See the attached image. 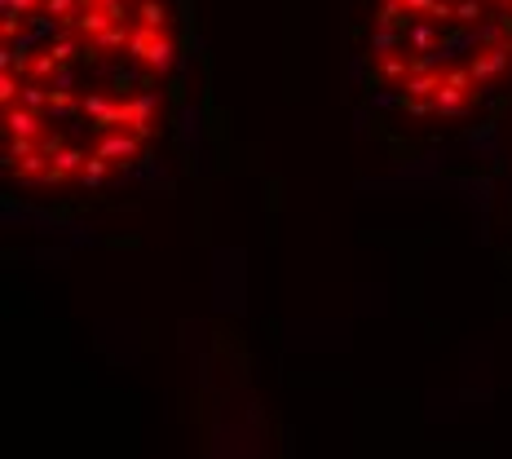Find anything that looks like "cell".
I'll list each match as a JSON object with an SVG mask.
<instances>
[{
    "label": "cell",
    "mask_w": 512,
    "mask_h": 459,
    "mask_svg": "<svg viewBox=\"0 0 512 459\" xmlns=\"http://www.w3.org/2000/svg\"><path fill=\"white\" fill-rule=\"evenodd\" d=\"M508 45H512V36H508Z\"/></svg>",
    "instance_id": "cell-19"
},
{
    "label": "cell",
    "mask_w": 512,
    "mask_h": 459,
    "mask_svg": "<svg viewBox=\"0 0 512 459\" xmlns=\"http://www.w3.org/2000/svg\"><path fill=\"white\" fill-rule=\"evenodd\" d=\"M146 142L137 133H128V128H115V133H102L98 142H93V155L106 159L111 168H128L133 159H142Z\"/></svg>",
    "instance_id": "cell-6"
},
{
    "label": "cell",
    "mask_w": 512,
    "mask_h": 459,
    "mask_svg": "<svg viewBox=\"0 0 512 459\" xmlns=\"http://www.w3.org/2000/svg\"><path fill=\"white\" fill-rule=\"evenodd\" d=\"M455 23L482 27L486 23V0H460V5H455Z\"/></svg>",
    "instance_id": "cell-13"
},
{
    "label": "cell",
    "mask_w": 512,
    "mask_h": 459,
    "mask_svg": "<svg viewBox=\"0 0 512 459\" xmlns=\"http://www.w3.org/2000/svg\"><path fill=\"white\" fill-rule=\"evenodd\" d=\"M89 5H98V9H106V14H111V9L124 5V0H89Z\"/></svg>",
    "instance_id": "cell-17"
},
{
    "label": "cell",
    "mask_w": 512,
    "mask_h": 459,
    "mask_svg": "<svg viewBox=\"0 0 512 459\" xmlns=\"http://www.w3.org/2000/svg\"><path fill=\"white\" fill-rule=\"evenodd\" d=\"M508 62H512V45H508V40H482L477 53L464 62V67H468V76H473L477 84H490V80L504 76Z\"/></svg>",
    "instance_id": "cell-5"
},
{
    "label": "cell",
    "mask_w": 512,
    "mask_h": 459,
    "mask_svg": "<svg viewBox=\"0 0 512 459\" xmlns=\"http://www.w3.org/2000/svg\"><path fill=\"white\" fill-rule=\"evenodd\" d=\"M437 40H442V31H437V23H415L407 31V49L420 53V58H429V53L437 49Z\"/></svg>",
    "instance_id": "cell-10"
},
{
    "label": "cell",
    "mask_w": 512,
    "mask_h": 459,
    "mask_svg": "<svg viewBox=\"0 0 512 459\" xmlns=\"http://www.w3.org/2000/svg\"><path fill=\"white\" fill-rule=\"evenodd\" d=\"M5 137H27V142H45V137H49V124H45V115L27 111V106H14V111H5Z\"/></svg>",
    "instance_id": "cell-8"
},
{
    "label": "cell",
    "mask_w": 512,
    "mask_h": 459,
    "mask_svg": "<svg viewBox=\"0 0 512 459\" xmlns=\"http://www.w3.org/2000/svg\"><path fill=\"white\" fill-rule=\"evenodd\" d=\"M5 9H18V14H45V0H5Z\"/></svg>",
    "instance_id": "cell-15"
},
{
    "label": "cell",
    "mask_w": 512,
    "mask_h": 459,
    "mask_svg": "<svg viewBox=\"0 0 512 459\" xmlns=\"http://www.w3.org/2000/svg\"><path fill=\"white\" fill-rule=\"evenodd\" d=\"M389 5H398L402 14H411V18H415V5H420V0H389ZM415 23H420V18H415Z\"/></svg>",
    "instance_id": "cell-16"
},
{
    "label": "cell",
    "mask_w": 512,
    "mask_h": 459,
    "mask_svg": "<svg viewBox=\"0 0 512 459\" xmlns=\"http://www.w3.org/2000/svg\"><path fill=\"white\" fill-rule=\"evenodd\" d=\"M477 93H482V84L468 76V67H446L442 93H437V115H442V120H455V115H464L468 106L477 102Z\"/></svg>",
    "instance_id": "cell-3"
},
{
    "label": "cell",
    "mask_w": 512,
    "mask_h": 459,
    "mask_svg": "<svg viewBox=\"0 0 512 459\" xmlns=\"http://www.w3.org/2000/svg\"><path fill=\"white\" fill-rule=\"evenodd\" d=\"M80 9H84V0H45V18H53L62 31H71V23L80 18Z\"/></svg>",
    "instance_id": "cell-11"
},
{
    "label": "cell",
    "mask_w": 512,
    "mask_h": 459,
    "mask_svg": "<svg viewBox=\"0 0 512 459\" xmlns=\"http://www.w3.org/2000/svg\"><path fill=\"white\" fill-rule=\"evenodd\" d=\"M168 23H173V9H168V0H142V5H137V27L168 31Z\"/></svg>",
    "instance_id": "cell-9"
},
{
    "label": "cell",
    "mask_w": 512,
    "mask_h": 459,
    "mask_svg": "<svg viewBox=\"0 0 512 459\" xmlns=\"http://www.w3.org/2000/svg\"><path fill=\"white\" fill-rule=\"evenodd\" d=\"M128 58H133L151 80L168 76V71L177 67V40H173V31L133 27V45H128Z\"/></svg>",
    "instance_id": "cell-1"
},
{
    "label": "cell",
    "mask_w": 512,
    "mask_h": 459,
    "mask_svg": "<svg viewBox=\"0 0 512 459\" xmlns=\"http://www.w3.org/2000/svg\"><path fill=\"white\" fill-rule=\"evenodd\" d=\"M106 173H115V168L106 164V159H98V155H93V159H89V168H84V186H102V181H106Z\"/></svg>",
    "instance_id": "cell-14"
},
{
    "label": "cell",
    "mask_w": 512,
    "mask_h": 459,
    "mask_svg": "<svg viewBox=\"0 0 512 459\" xmlns=\"http://www.w3.org/2000/svg\"><path fill=\"white\" fill-rule=\"evenodd\" d=\"M93 151L84 146H67V151L53 155V168H49V186H84V168H89Z\"/></svg>",
    "instance_id": "cell-7"
},
{
    "label": "cell",
    "mask_w": 512,
    "mask_h": 459,
    "mask_svg": "<svg viewBox=\"0 0 512 459\" xmlns=\"http://www.w3.org/2000/svg\"><path fill=\"white\" fill-rule=\"evenodd\" d=\"M84 45L80 36H71V31H62L58 40H49V45H40L36 53L27 58V84H45V80H58L62 71L71 67V58H76V49Z\"/></svg>",
    "instance_id": "cell-2"
},
{
    "label": "cell",
    "mask_w": 512,
    "mask_h": 459,
    "mask_svg": "<svg viewBox=\"0 0 512 459\" xmlns=\"http://www.w3.org/2000/svg\"><path fill=\"white\" fill-rule=\"evenodd\" d=\"M27 31V14H18V9H5V18H0V40H5V49H14V40Z\"/></svg>",
    "instance_id": "cell-12"
},
{
    "label": "cell",
    "mask_w": 512,
    "mask_h": 459,
    "mask_svg": "<svg viewBox=\"0 0 512 459\" xmlns=\"http://www.w3.org/2000/svg\"><path fill=\"white\" fill-rule=\"evenodd\" d=\"M490 5H504V9H508V14H512V0H490Z\"/></svg>",
    "instance_id": "cell-18"
},
{
    "label": "cell",
    "mask_w": 512,
    "mask_h": 459,
    "mask_svg": "<svg viewBox=\"0 0 512 459\" xmlns=\"http://www.w3.org/2000/svg\"><path fill=\"white\" fill-rule=\"evenodd\" d=\"M159 93H133V98L120 102V128H128V133H137L142 142H151V137L159 133Z\"/></svg>",
    "instance_id": "cell-4"
}]
</instances>
